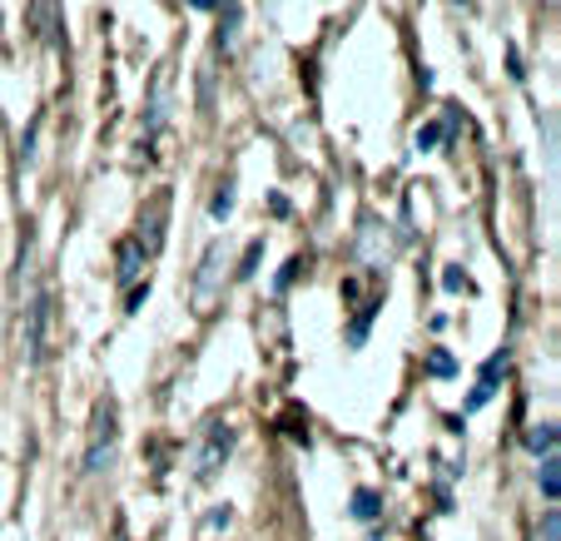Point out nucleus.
Segmentation results:
<instances>
[{
    "label": "nucleus",
    "mask_w": 561,
    "mask_h": 541,
    "mask_svg": "<svg viewBox=\"0 0 561 541\" xmlns=\"http://www.w3.org/2000/svg\"><path fill=\"white\" fill-rule=\"evenodd\" d=\"M115 437H119L115 407L100 403L95 407V433H90V447H85V472H90V477H95V472H105L110 462H115Z\"/></svg>",
    "instance_id": "obj_1"
},
{
    "label": "nucleus",
    "mask_w": 561,
    "mask_h": 541,
    "mask_svg": "<svg viewBox=\"0 0 561 541\" xmlns=\"http://www.w3.org/2000/svg\"><path fill=\"white\" fill-rule=\"evenodd\" d=\"M233 452V427L229 423H209V437L199 447V482H209L224 468V457Z\"/></svg>",
    "instance_id": "obj_2"
},
{
    "label": "nucleus",
    "mask_w": 561,
    "mask_h": 541,
    "mask_svg": "<svg viewBox=\"0 0 561 541\" xmlns=\"http://www.w3.org/2000/svg\"><path fill=\"white\" fill-rule=\"evenodd\" d=\"M45 323H50V298L35 293L25 308V362H45Z\"/></svg>",
    "instance_id": "obj_3"
},
{
    "label": "nucleus",
    "mask_w": 561,
    "mask_h": 541,
    "mask_svg": "<svg viewBox=\"0 0 561 541\" xmlns=\"http://www.w3.org/2000/svg\"><path fill=\"white\" fill-rule=\"evenodd\" d=\"M507 372V348L502 353H492L488 362H482V372H477V388H472V398L462 403V413H477V407H488L492 398H497V378Z\"/></svg>",
    "instance_id": "obj_4"
},
{
    "label": "nucleus",
    "mask_w": 561,
    "mask_h": 541,
    "mask_svg": "<svg viewBox=\"0 0 561 541\" xmlns=\"http://www.w3.org/2000/svg\"><path fill=\"white\" fill-rule=\"evenodd\" d=\"M139 268H145V244H139V239H125V244H119V284H135L139 278Z\"/></svg>",
    "instance_id": "obj_5"
},
{
    "label": "nucleus",
    "mask_w": 561,
    "mask_h": 541,
    "mask_svg": "<svg viewBox=\"0 0 561 541\" xmlns=\"http://www.w3.org/2000/svg\"><path fill=\"white\" fill-rule=\"evenodd\" d=\"M537 487H541V497L557 507V497H561V462H557V452L551 457H541V468H537Z\"/></svg>",
    "instance_id": "obj_6"
},
{
    "label": "nucleus",
    "mask_w": 561,
    "mask_h": 541,
    "mask_svg": "<svg viewBox=\"0 0 561 541\" xmlns=\"http://www.w3.org/2000/svg\"><path fill=\"white\" fill-rule=\"evenodd\" d=\"M219 258H224V249L209 244V254H204V274H199V284H194V298H199V303H209L214 284H219Z\"/></svg>",
    "instance_id": "obj_7"
},
{
    "label": "nucleus",
    "mask_w": 561,
    "mask_h": 541,
    "mask_svg": "<svg viewBox=\"0 0 561 541\" xmlns=\"http://www.w3.org/2000/svg\"><path fill=\"white\" fill-rule=\"evenodd\" d=\"M353 517H358V521H378L382 517V497H378V492H373V487L353 492Z\"/></svg>",
    "instance_id": "obj_8"
},
{
    "label": "nucleus",
    "mask_w": 561,
    "mask_h": 541,
    "mask_svg": "<svg viewBox=\"0 0 561 541\" xmlns=\"http://www.w3.org/2000/svg\"><path fill=\"white\" fill-rule=\"evenodd\" d=\"M527 447H531L537 457H551V452H557V427H551V423H537V427L527 433Z\"/></svg>",
    "instance_id": "obj_9"
},
{
    "label": "nucleus",
    "mask_w": 561,
    "mask_h": 541,
    "mask_svg": "<svg viewBox=\"0 0 561 541\" xmlns=\"http://www.w3.org/2000/svg\"><path fill=\"white\" fill-rule=\"evenodd\" d=\"M164 115H170V80L159 74V85H154V110H149V135H154V129L164 125Z\"/></svg>",
    "instance_id": "obj_10"
},
{
    "label": "nucleus",
    "mask_w": 561,
    "mask_h": 541,
    "mask_svg": "<svg viewBox=\"0 0 561 541\" xmlns=\"http://www.w3.org/2000/svg\"><path fill=\"white\" fill-rule=\"evenodd\" d=\"M239 21H244V5H229V11H224V31H219L224 50H233V41H239Z\"/></svg>",
    "instance_id": "obj_11"
},
{
    "label": "nucleus",
    "mask_w": 561,
    "mask_h": 541,
    "mask_svg": "<svg viewBox=\"0 0 561 541\" xmlns=\"http://www.w3.org/2000/svg\"><path fill=\"white\" fill-rule=\"evenodd\" d=\"M209 214H214V219H229V214H233V180H224L219 184V194H214V204H209Z\"/></svg>",
    "instance_id": "obj_12"
},
{
    "label": "nucleus",
    "mask_w": 561,
    "mask_h": 541,
    "mask_svg": "<svg viewBox=\"0 0 561 541\" xmlns=\"http://www.w3.org/2000/svg\"><path fill=\"white\" fill-rule=\"evenodd\" d=\"M259 258H264V239H254V244H249V249H244V264H239V278H254Z\"/></svg>",
    "instance_id": "obj_13"
},
{
    "label": "nucleus",
    "mask_w": 561,
    "mask_h": 541,
    "mask_svg": "<svg viewBox=\"0 0 561 541\" xmlns=\"http://www.w3.org/2000/svg\"><path fill=\"white\" fill-rule=\"evenodd\" d=\"M427 372H433V378H453V372H457L453 353H433V358H427Z\"/></svg>",
    "instance_id": "obj_14"
},
{
    "label": "nucleus",
    "mask_w": 561,
    "mask_h": 541,
    "mask_svg": "<svg viewBox=\"0 0 561 541\" xmlns=\"http://www.w3.org/2000/svg\"><path fill=\"white\" fill-rule=\"evenodd\" d=\"M373 313H378V308H363V313H358V323H353V329H348V343H363V338H368V323H373Z\"/></svg>",
    "instance_id": "obj_15"
},
{
    "label": "nucleus",
    "mask_w": 561,
    "mask_h": 541,
    "mask_svg": "<svg viewBox=\"0 0 561 541\" xmlns=\"http://www.w3.org/2000/svg\"><path fill=\"white\" fill-rule=\"evenodd\" d=\"M541 541H561V517H557V507H551L547 521H541Z\"/></svg>",
    "instance_id": "obj_16"
},
{
    "label": "nucleus",
    "mask_w": 561,
    "mask_h": 541,
    "mask_svg": "<svg viewBox=\"0 0 561 541\" xmlns=\"http://www.w3.org/2000/svg\"><path fill=\"white\" fill-rule=\"evenodd\" d=\"M437 139H443V125H423V129H417V149H433Z\"/></svg>",
    "instance_id": "obj_17"
},
{
    "label": "nucleus",
    "mask_w": 561,
    "mask_h": 541,
    "mask_svg": "<svg viewBox=\"0 0 561 541\" xmlns=\"http://www.w3.org/2000/svg\"><path fill=\"white\" fill-rule=\"evenodd\" d=\"M298 268H304V258H288V264H284V274H278V293H284V288L298 278Z\"/></svg>",
    "instance_id": "obj_18"
},
{
    "label": "nucleus",
    "mask_w": 561,
    "mask_h": 541,
    "mask_svg": "<svg viewBox=\"0 0 561 541\" xmlns=\"http://www.w3.org/2000/svg\"><path fill=\"white\" fill-rule=\"evenodd\" d=\"M443 288H453V293H457V288H467V278L457 274V268H447V274H443Z\"/></svg>",
    "instance_id": "obj_19"
}]
</instances>
